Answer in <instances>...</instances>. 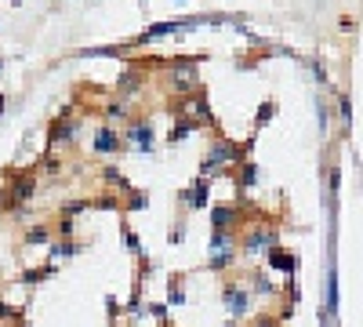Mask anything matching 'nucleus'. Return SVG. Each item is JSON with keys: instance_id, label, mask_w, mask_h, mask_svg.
<instances>
[{"instance_id": "1", "label": "nucleus", "mask_w": 363, "mask_h": 327, "mask_svg": "<svg viewBox=\"0 0 363 327\" xmlns=\"http://www.w3.org/2000/svg\"><path fill=\"white\" fill-rule=\"evenodd\" d=\"M254 146V138H248V142H232V138L226 135H214L211 146H207V153L200 160V174L204 179H218V174H232L240 168V160H248Z\"/></svg>"}, {"instance_id": "2", "label": "nucleus", "mask_w": 363, "mask_h": 327, "mask_svg": "<svg viewBox=\"0 0 363 327\" xmlns=\"http://www.w3.org/2000/svg\"><path fill=\"white\" fill-rule=\"evenodd\" d=\"M272 247H280V225L276 222H254L251 229L240 236V255H248V258L269 255Z\"/></svg>"}, {"instance_id": "3", "label": "nucleus", "mask_w": 363, "mask_h": 327, "mask_svg": "<svg viewBox=\"0 0 363 327\" xmlns=\"http://www.w3.org/2000/svg\"><path fill=\"white\" fill-rule=\"evenodd\" d=\"M254 306V291H251V284H240V280H229L222 284V309L229 313L232 320H243L251 313Z\"/></svg>"}, {"instance_id": "4", "label": "nucleus", "mask_w": 363, "mask_h": 327, "mask_svg": "<svg viewBox=\"0 0 363 327\" xmlns=\"http://www.w3.org/2000/svg\"><path fill=\"white\" fill-rule=\"evenodd\" d=\"M164 87H167L175 98H186V95H192V91H200L197 66H192V62H175V66L164 73Z\"/></svg>"}, {"instance_id": "5", "label": "nucleus", "mask_w": 363, "mask_h": 327, "mask_svg": "<svg viewBox=\"0 0 363 327\" xmlns=\"http://www.w3.org/2000/svg\"><path fill=\"white\" fill-rule=\"evenodd\" d=\"M4 190H8V211H19V207H25V204L36 196V179H33L30 171L15 174V179H11Z\"/></svg>"}, {"instance_id": "6", "label": "nucleus", "mask_w": 363, "mask_h": 327, "mask_svg": "<svg viewBox=\"0 0 363 327\" xmlns=\"http://www.w3.org/2000/svg\"><path fill=\"white\" fill-rule=\"evenodd\" d=\"M240 222H243V200L240 204H218L211 211V229H218V233H236Z\"/></svg>"}, {"instance_id": "7", "label": "nucleus", "mask_w": 363, "mask_h": 327, "mask_svg": "<svg viewBox=\"0 0 363 327\" xmlns=\"http://www.w3.org/2000/svg\"><path fill=\"white\" fill-rule=\"evenodd\" d=\"M124 138H127V146H135V149H153V124H149V117H135L131 124H124Z\"/></svg>"}, {"instance_id": "8", "label": "nucleus", "mask_w": 363, "mask_h": 327, "mask_svg": "<svg viewBox=\"0 0 363 327\" xmlns=\"http://www.w3.org/2000/svg\"><path fill=\"white\" fill-rule=\"evenodd\" d=\"M124 146H127V138H124V131H116L113 124H102V128L95 131V153H102V157H116Z\"/></svg>"}, {"instance_id": "9", "label": "nucleus", "mask_w": 363, "mask_h": 327, "mask_svg": "<svg viewBox=\"0 0 363 327\" xmlns=\"http://www.w3.org/2000/svg\"><path fill=\"white\" fill-rule=\"evenodd\" d=\"M178 200H182V204H186L189 211H204L207 204H211V179H204V174H200V179L192 182L189 190L178 193Z\"/></svg>"}, {"instance_id": "10", "label": "nucleus", "mask_w": 363, "mask_h": 327, "mask_svg": "<svg viewBox=\"0 0 363 327\" xmlns=\"http://www.w3.org/2000/svg\"><path fill=\"white\" fill-rule=\"evenodd\" d=\"M102 117H106V124H131V106H127V98L124 95H113L106 109H102Z\"/></svg>"}, {"instance_id": "11", "label": "nucleus", "mask_w": 363, "mask_h": 327, "mask_svg": "<svg viewBox=\"0 0 363 327\" xmlns=\"http://www.w3.org/2000/svg\"><path fill=\"white\" fill-rule=\"evenodd\" d=\"M47 138H51V146H73L76 142V120H51V128H47Z\"/></svg>"}, {"instance_id": "12", "label": "nucleus", "mask_w": 363, "mask_h": 327, "mask_svg": "<svg viewBox=\"0 0 363 327\" xmlns=\"http://www.w3.org/2000/svg\"><path fill=\"white\" fill-rule=\"evenodd\" d=\"M236 258H240V247H232V251H207L204 269H211V273H226V269L236 266Z\"/></svg>"}, {"instance_id": "13", "label": "nucleus", "mask_w": 363, "mask_h": 327, "mask_svg": "<svg viewBox=\"0 0 363 327\" xmlns=\"http://www.w3.org/2000/svg\"><path fill=\"white\" fill-rule=\"evenodd\" d=\"M232 182H236V190H240V196L248 193V190H254V182H258V164L248 157V160H240V168L232 171Z\"/></svg>"}, {"instance_id": "14", "label": "nucleus", "mask_w": 363, "mask_h": 327, "mask_svg": "<svg viewBox=\"0 0 363 327\" xmlns=\"http://www.w3.org/2000/svg\"><path fill=\"white\" fill-rule=\"evenodd\" d=\"M265 258H269V269H276V273H287V276H291V273L298 269V258H294V251H287L283 244H280V247H272Z\"/></svg>"}, {"instance_id": "15", "label": "nucleus", "mask_w": 363, "mask_h": 327, "mask_svg": "<svg viewBox=\"0 0 363 327\" xmlns=\"http://www.w3.org/2000/svg\"><path fill=\"white\" fill-rule=\"evenodd\" d=\"M200 128H204L200 120H192V117H182V120H175V124H171V131H167V142H171V146H178V142H186L189 135H197Z\"/></svg>"}, {"instance_id": "16", "label": "nucleus", "mask_w": 363, "mask_h": 327, "mask_svg": "<svg viewBox=\"0 0 363 327\" xmlns=\"http://www.w3.org/2000/svg\"><path fill=\"white\" fill-rule=\"evenodd\" d=\"M51 236H55V229H51L47 222H36V225H25L22 229V244L41 247V244H51Z\"/></svg>"}, {"instance_id": "17", "label": "nucleus", "mask_w": 363, "mask_h": 327, "mask_svg": "<svg viewBox=\"0 0 363 327\" xmlns=\"http://www.w3.org/2000/svg\"><path fill=\"white\" fill-rule=\"evenodd\" d=\"M192 22L189 19H175V22H160V26H149L142 33V41H157V36H167V33H178V30H189Z\"/></svg>"}, {"instance_id": "18", "label": "nucleus", "mask_w": 363, "mask_h": 327, "mask_svg": "<svg viewBox=\"0 0 363 327\" xmlns=\"http://www.w3.org/2000/svg\"><path fill=\"white\" fill-rule=\"evenodd\" d=\"M251 291L262 295V298H276L280 287H276V280H272L269 273H251Z\"/></svg>"}, {"instance_id": "19", "label": "nucleus", "mask_w": 363, "mask_h": 327, "mask_svg": "<svg viewBox=\"0 0 363 327\" xmlns=\"http://www.w3.org/2000/svg\"><path fill=\"white\" fill-rule=\"evenodd\" d=\"M47 247H51V262H55V258H73V255H80V251H84L80 240H51Z\"/></svg>"}, {"instance_id": "20", "label": "nucleus", "mask_w": 363, "mask_h": 327, "mask_svg": "<svg viewBox=\"0 0 363 327\" xmlns=\"http://www.w3.org/2000/svg\"><path fill=\"white\" fill-rule=\"evenodd\" d=\"M47 276H55V262H44V266H36V269H22L19 280L22 284H41V280H47Z\"/></svg>"}, {"instance_id": "21", "label": "nucleus", "mask_w": 363, "mask_h": 327, "mask_svg": "<svg viewBox=\"0 0 363 327\" xmlns=\"http://www.w3.org/2000/svg\"><path fill=\"white\" fill-rule=\"evenodd\" d=\"M91 207H98V211H116V207H124V193H102V196H91Z\"/></svg>"}, {"instance_id": "22", "label": "nucleus", "mask_w": 363, "mask_h": 327, "mask_svg": "<svg viewBox=\"0 0 363 327\" xmlns=\"http://www.w3.org/2000/svg\"><path fill=\"white\" fill-rule=\"evenodd\" d=\"M142 84H146V80H142L138 73H124V77L116 80V95H135Z\"/></svg>"}, {"instance_id": "23", "label": "nucleus", "mask_w": 363, "mask_h": 327, "mask_svg": "<svg viewBox=\"0 0 363 327\" xmlns=\"http://www.w3.org/2000/svg\"><path fill=\"white\" fill-rule=\"evenodd\" d=\"M91 207V196H76V200H66V204L58 207V215H69V218H76L80 211H87Z\"/></svg>"}, {"instance_id": "24", "label": "nucleus", "mask_w": 363, "mask_h": 327, "mask_svg": "<svg viewBox=\"0 0 363 327\" xmlns=\"http://www.w3.org/2000/svg\"><path fill=\"white\" fill-rule=\"evenodd\" d=\"M102 182H106V185H120V190L127 193V190H131V185H127L124 182V174H120V168H113V164H106V168H102Z\"/></svg>"}, {"instance_id": "25", "label": "nucleus", "mask_w": 363, "mask_h": 327, "mask_svg": "<svg viewBox=\"0 0 363 327\" xmlns=\"http://www.w3.org/2000/svg\"><path fill=\"white\" fill-rule=\"evenodd\" d=\"M55 233H58V240H73V236H76V218H69V215H58Z\"/></svg>"}, {"instance_id": "26", "label": "nucleus", "mask_w": 363, "mask_h": 327, "mask_svg": "<svg viewBox=\"0 0 363 327\" xmlns=\"http://www.w3.org/2000/svg\"><path fill=\"white\" fill-rule=\"evenodd\" d=\"M146 204H149L146 193H138V190H127V193H124V207H127V211H142Z\"/></svg>"}, {"instance_id": "27", "label": "nucleus", "mask_w": 363, "mask_h": 327, "mask_svg": "<svg viewBox=\"0 0 363 327\" xmlns=\"http://www.w3.org/2000/svg\"><path fill=\"white\" fill-rule=\"evenodd\" d=\"M0 324H22V309L11 302H0Z\"/></svg>"}, {"instance_id": "28", "label": "nucleus", "mask_w": 363, "mask_h": 327, "mask_svg": "<svg viewBox=\"0 0 363 327\" xmlns=\"http://www.w3.org/2000/svg\"><path fill=\"white\" fill-rule=\"evenodd\" d=\"M167 298H171L175 306H182V302H186V291H182V276H171V284H167Z\"/></svg>"}, {"instance_id": "29", "label": "nucleus", "mask_w": 363, "mask_h": 327, "mask_svg": "<svg viewBox=\"0 0 363 327\" xmlns=\"http://www.w3.org/2000/svg\"><path fill=\"white\" fill-rule=\"evenodd\" d=\"M272 113H276V106H272V102H265L262 109H258V117H254V124H258V128H265V124L272 120Z\"/></svg>"}, {"instance_id": "30", "label": "nucleus", "mask_w": 363, "mask_h": 327, "mask_svg": "<svg viewBox=\"0 0 363 327\" xmlns=\"http://www.w3.org/2000/svg\"><path fill=\"white\" fill-rule=\"evenodd\" d=\"M338 117H342V124H345V128L353 124V109H349V95H342V98H338Z\"/></svg>"}, {"instance_id": "31", "label": "nucleus", "mask_w": 363, "mask_h": 327, "mask_svg": "<svg viewBox=\"0 0 363 327\" xmlns=\"http://www.w3.org/2000/svg\"><path fill=\"white\" fill-rule=\"evenodd\" d=\"M167 240H171V244H182V240H186V225H171V233H167Z\"/></svg>"}, {"instance_id": "32", "label": "nucleus", "mask_w": 363, "mask_h": 327, "mask_svg": "<svg viewBox=\"0 0 363 327\" xmlns=\"http://www.w3.org/2000/svg\"><path fill=\"white\" fill-rule=\"evenodd\" d=\"M44 171H47V174H62V160H55V157H44Z\"/></svg>"}, {"instance_id": "33", "label": "nucleus", "mask_w": 363, "mask_h": 327, "mask_svg": "<svg viewBox=\"0 0 363 327\" xmlns=\"http://www.w3.org/2000/svg\"><path fill=\"white\" fill-rule=\"evenodd\" d=\"M124 240H127V247H131L135 255H142V244H138V236H135L131 229H124Z\"/></svg>"}, {"instance_id": "34", "label": "nucleus", "mask_w": 363, "mask_h": 327, "mask_svg": "<svg viewBox=\"0 0 363 327\" xmlns=\"http://www.w3.org/2000/svg\"><path fill=\"white\" fill-rule=\"evenodd\" d=\"M254 327H280V324L272 320V317H265V320H254Z\"/></svg>"}, {"instance_id": "35", "label": "nucleus", "mask_w": 363, "mask_h": 327, "mask_svg": "<svg viewBox=\"0 0 363 327\" xmlns=\"http://www.w3.org/2000/svg\"><path fill=\"white\" fill-rule=\"evenodd\" d=\"M222 327H243V324H240V320H232V317H229V324H222Z\"/></svg>"}, {"instance_id": "36", "label": "nucleus", "mask_w": 363, "mask_h": 327, "mask_svg": "<svg viewBox=\"0 0 363 327\" xmlns=\"http://www.w3.org/2000/svg\"><path fill=\"white\" fill-rule=\"evenodd\" d=\"M4 106H8V98H4V95H0V113H4Z\"/></svg>"}, {"instance_id": "37", "label": "nucleus", "mask_w": 363, "mask_h": 327, "mask_svg": "<svg viewBox=\"0 0 363 327\" xmlns=\"http://www.w3.org/2000/svg\"><path fill=\"white\" fill-rule=\"evenodd\" d=\"M15 327H30V324H15Z\"/></svg>"}, {"instance_id": "38", "label": "nucleus", "mask_w": 363, "mask_h": 327, "mask_svg": "<svg viewBox=\"0 0 363 327\" xmlns=\"http://www.w3.org/2000/svg\"><path fill=\"white\" fill-rule=\"evenodd\" d=\"M11 4H22V0H11Z\"/></svg>"}, {"instance_id": "39", "label": "nucleus", "mask_w": 363, "mask_h": 327, "mask_svg": "<svg viewBox=\"0 0 363 327\" xmlns=\"http://www.w3.org/2000/svg\"><path fill=\"white\" fill-rule=\"evenodd\" d=\"M0 66H4V58H0Z\"/></svg>"}]
</instances>
